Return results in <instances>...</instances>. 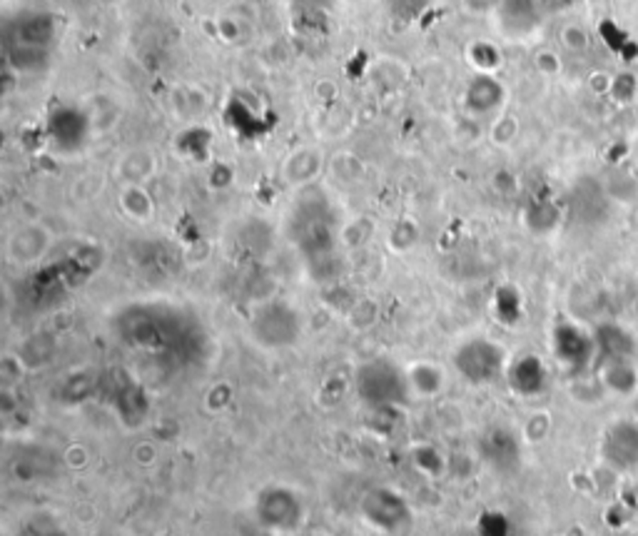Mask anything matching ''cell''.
Masks as SVG:
<instances>
[{
  "label": "cell",
  "mask_w": 638,
  "mask_h": 536,
  "mask_svg": "<svg viewBox=\"0 0 638 536\" xmlns=\"http://www.w3.org/2000/svg\"><path fill=\"white\" fill-rule=\"evenodd\" d=\"M501 3H504V0H461V5H464L467 13H471V15H484V18H491Z\"/></svg>",
  "instance_id": "cell-26"
},
{
  "label": "cell",
  "mask_w": 638,
  "mask_h": 536,
  "mask_svg": "<svg viewBox=\"0 0 638 536\" xmlns=\"http://www.w3.org/2000/svg\"><path fill=\"white\" fill-rule=\"evenodd\" d=\"M469 60L478 73H494L497 67H501V50L489 40H478L469 47Z\"/></svg>",
  "instance_id": "cell-23"
},
{
  "label": "cell",
  "mask_w": 638,
  "mask_h": 536,
  "mask_svg": "<svg viewBox=\"0 0 638 536\" xmlns=\"http://www.w3.org/2000/svg\"><path fill=\"white\" fill-rule=\"evenodd\" d=\"M554 349L556 357L561 359L566 367L581 369L586 367L592 357H596L593 347V335H586L581 327H576L571 322H563L554 332Z\"/></svg>",
  "instance_id": "cell-9"
},
{
  "label": "cell",
  "mask_w": 638,
  "mask_h": 536,
  "mask_svg": "<svg viewBox=\"0 0 638 536\" xmlns=\"http://www.w3.org/2000/svg\"><path fill=\"white\" fill-rule=\"evenodd\" d=\"M544 10L541 0H504L491 15L499 38L509 43H524L541 28Z\"/></svg>",
  "instance_id": "cell-6"
},
{
  "label": "cell",
  "mask_w": 638,
  "mask_h": 536,
  "mask_svg": "<svg viewBox=\"0 0 638 536\" xmlns=\"http://www.w3.org/2000/svg\"><path fill=\"white\" fill-rule=\"evenodd\" d=\"M454 367L469 385H491L504 375V349L489 339H469L454 352Z\"/></svg>",
  "instance_id": "cell-5"
},
{
  "label": "cell",
  "mask_w": 638,
  "mask_h": 536,
  "mask_svg": "<svg viewBox=\"0 0 638 536\" xmlns=\"http://www.w3.org/2000/svg\"><path fill=\"white\" fill-rule=\"evenodd\" d=\"M120 207L125 215L132 217V220H138V222L150 220L152 210H155V207H152L150 195L145 192L142 185H122Z\"/></svg>",
  "instance_id": "cell-19"
},
{
  "label": "cell",
  "mask_w": 638,
  "mask_h": 536,
  "mask_svg": "<svg viewBox=\"0 0 638 536\" xmlns=\"http://www.w3.org/2000/svg\"><path fill=\"white\" fill-rule=\"evenodd\" d=\"M432 3L434 0H385V10L392 20L409 26L422 18L424 13L432 8Z\"/></svg>",
  "instance_id": "cell-20"
},
{
  "label": "cell",
  "mask_w": 638,
  "mask_h": 536,
  "mask_svg": "<svg viewBox=\"0 0 638 536\" xmlns=\"http://www.w3.org/2000/svg\"><path fill=\"white\" fill-rule=\"evenodd\" d=\"M53 60V50H33V47H5V63L18 76H38L46 73Z\"/></svg>",
  "instance_id": "cell-18"
},
{
  "label": "cell",
  "mask_w": 638,
  "mask_h": 536,
  "mask_svg": "<svg viewBox=\"0 0 638 536\" xmlns=\"http://www.w3.org/2000/svg\"><path fill=\"white\" fill-rule=\"evenodd\" d=\"M519 132V123L514 120V118H509V115H501V118H497L494 120V128H491V138H494V142L497 145H507V142L514 140V135Z\"/></svg>",
  "instance_id": "cell-25"
},
{
  "label": "cell",
  "mask_w": 638,
  "mask_h": 536,
  "mask_svg": "<svg viewBox=\"0 0 638 536\" xmlns=\"http://www.w3.org/2000/svg\"><path fill=\"white\" fill-rule=\"evenodd\" d=\"M509 382L517 389V395H539L546 387V369L536 357L517 359L507 372Z\"/></svg>",
  "instance_id": "cell-15"
},
{
  "label": "cell",
  "mask_w": 638,
  "mask_h": 536,
  "mask_svg": "<svg viewBox=\"0 0 638 536\" xmlns=\"http://www.w3.org/2000/svg\"><path fill=\"white\" fill-rule=\"evenodd\" d=\"M322 152L317 150V148H300V150H294L284 160V168H282V175H284V180L290 182V185H300V188H304V185H310L312 180L317 178L319 172H322Z\"/></svg>",
  "instance_id": "cell-14"
},
{
  "label": "cell",
  "mask_w": 638,
  "mask_h": 536,
  "mask_svg": "<svg viewBox=\"0 0 638 536\" xmlns=\"http://www.w3.org/2000/svg\"><path fill=\"white\" fill-rule=\"evenodd\" d=\"M412 392L409 379L402 375V369H396L386 359H375L366 362L365 367L357 372V395L372 407H395L402 405L406 395Z\"/></svg>",
  "instance_id": "cell-3"
},
{
  "label": "cell",
  "mask_w": 638,
  "mask_h": 536,
  "mask_svg": "<svg viewBox=\"0 0 638 536\" xmlns=\"http://www.w3.org/2000/svg\"><path fill=\"white\" fill-rule=\"evenodd\" d=\"M93 123L87 110H77V108H57L56 113L50 115V125H47V135L60 152H76L83 148L87 138H90Z\"/></svg>",
  "instance_id": "cell-8"
},
{
  "label": "cell",
  "mask_w": 638,
  "mask_h": 536,
  "mask_svg": "<svg viewBox=\"0 0 638 536\" xmlns=\"http://www.w3.org/2000/svg\"><path fill=\"white\" fill-rule=\"evenodd\" d=\"M559 43L563 50H569L573 56H581L592 47V33L583 28L581 23H563L559 30Z\"/></svg>",
  "instance_id": "cell-22"
},
{
  "label": "cell",
  "mask_w": 638,
  "mask_h": 536,
  "mask_svg": "<svg viewBox=\"0 0 638 536\" xmlns=\"http://www.w3.org/2000/svg\"><path fill=\"white\" fill-rule=\"evenodd\" d=\"M290 237L310 257H324L332 253L337 240V225L327 200H304L294 207L290 217Z\"/></svg>",
  "instance_id": "cell-2"
},
{
  "label": "cell",
  "mask_w": 638,
  "mask_h": 536,
  "mask_svg": "<svg viewBox=\"0 0 638 536\" xmlns=\"http://www.w3.org/2000/svg\"><path fill=\"white\" fill-rule=\"evenodd\" d=\"M601 459L616 471H631L638 467V422L616 419L603 429Z\"/></svg>",
  "instance_id": "cell-7"
},
{
  "label": "cell",
  "mask_w": 638,
  "mask_h": 536,
  "mask_svg": "<svg viewBox=\"0 0 638 536\" xmlns=\"http://www.w3.org/2000/svg\"><path fill=\"white\" fill-rule=\"evenodd\" d=\"M534 67L541 73V76H559L561 73V57H559V53L556 50H551V47H541L539 53L534 56Z\"/></svg>",
  "instance_id": "cell-24"
},
{
  "label": "cell",
  "mask_w": 638,
  "mask_h": 536,
  "mask_svg": "<svg viewBox=\"0 0 638 536\" xmlns=\"http://www.w3.org/2000/svg\"><path fill=\"white\" fill-rule=\"evenodd\" d=\"M441 369L432 367V365H414L409 372H406V379H409V387L417 395H437L441 389Z\"/></svg>",
  "instance_id": "cell-21"
},
{
  "label": "cell",
  "mask_w": 638,
  "mask_h": 536,
  "mask_svg": "<svg viewBox=\"0 0 638 536\" xmlns=\"http://www.w3.org/2000/svg\"><path fill=\"white\" fill-rule=\"evenodd\" d=\"M118 175H122V185H145V180L155 175V155L145 148H135L118 160Z\"/></svg>",
  "instance_id": "cell-17"
},
{
  "label": "cell",
  "mask_w": 638,
  "mask_h": 536,
  "mask_svg": "<svg viewBox=\"0 0 638 536\" xmlns=\"http://www.w3.org/2000/svg\"><path fill=\"white\" fill-rule=\"evenodd\" d=\"M593 347L601 365L619 362V359H633L636 355V339L616 322H606L593 332Z\"/></svg>",
  "instance_id": "cell-13"
},
{
  "label": "cell",
  "mask_w": 638,
  "mask_h": 536,
  "mask_svg": "<svg viewBox=\"0 0 638 536\" xmlns=\"http://www.w3.org/2000/svg\"><path fill=\"white\" fill-rule=\"evenodd\" d=\"M53 245V237L43 225L28 222L15 227L8 237V257L18 264H36Z\"/></svg>",
  "instance_id": "cell-10"
},
{
  "label": "cell",
  "mask_w": 638,
  "mask_h": 536,
  "mask_svg": "<svg viewBox=\"0 0 638 536\" xmlns=\"http://www.w3.org/2000/svg\"><path fill=\"white\" fill-rule=\"evenodd\" d=\"M601 382L611 395L631 397L638 389V369L633 359H619V362H606L601 365Z\"/></svg>",
  "instance_id": "cell-16"
},
{
  "label": "cell",
  "mask_w": 638,
  "mask_h": 536,
  "mask_svg": "<svg viewBox=\"0 0 638 536\" xmlns=\"http://www.w3.org/2000/svg\"><path fill=\"white\" fill-rule=\"evenodd\" d=\"M280 327L287 337L294 342V337L300 335V325H297V314L292 307H287L284 302H270L264 304L262 310H257L252 320V332L257 342L262 345H270V337H273V330Z\"/></svg>",
  "instance_id": "cell-12"
},
{
  "label": "cell",
  "mask_w": 638,
  "mask_h": 536,
  "mask_svg": "<svg viewBox=\"0 0 638 536\" xmlns=\"http://www.w3.org/2000/svg\"><path fill=\"white\" fill-rule=\"evenodd\" d=\"M589 88L599 95L609 93L611 88H613V77H611L609 73H603V70H596V73H592V77H589Z\"/></svg>",
  "instance_id": "cell-27"
},
{
  "label": "cell",
  "mask_w": 638,
  "mask_h": 536,
  "mask_svg": "<svg viewBox=\"0 0 638 536\" xmlns=\"http://www.w3.org/2000/svg\"><path fill=\"white\" fill-rule=\"evenodd\" d=\"M633 310H636V317H638V300H636V307H633Z\"/></svg>",
  "instance_id": "cell-28"
},
{
  "label": "cell",
  "mask_w": 638,
  "mask_h": 536,
  "mask_svg": "<svg viewBox=\"0 0 638 536\" xmlns=\"http://www.w3.org/2000/svg\"><path fill=\"white\" fill-rule=\"evenodd\" d=\"M507 100V90L499 83L494 73H478L464 90V108L474 118L497 113L499 108Z\"/></svg>",
  "instance_id": "cell-11"
},
{
  "label": "cell",
  "mask_w": 638,
  "mask_h": 536,
  "mask_svg": "<svg viewBox=\"0 0 638 536\" xmlns=\"http://www.w3.org/2000/svg\"><path fill=\"white\" fill-rule=\"evenodd\" d=\"M122 312H125L122 322H128V327L120 335L130 345L140 347L145 355H175V345L180 339L200 335L198 327H188V314L172 304L160 302V327L158 302L155 304H132Z\"/></svg>",
  "instance_id": "cell-1"
},
{
  "label": "cell",
  "mask_w": 638,
  "mask_h": 536,
  "mask_svg": "<svg viewBox=\"0 0 638 536\" xmlns=\"http://www.w3.org/2000/svg\"><path fill=\"white\" fill-rule=\"evenodd\" d=\"M60 33V23L47 10H18L3 26V47H33L53 50Z\"/></svg>",
  "instance_id": "cell-4"
}]
</instances>
